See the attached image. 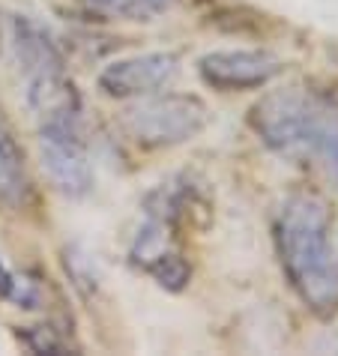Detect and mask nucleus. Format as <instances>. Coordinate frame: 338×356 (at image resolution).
<instances>
[{"mask_svg": "<svg viewBox=\"0 0 338 356\" xmlns=\"http://www.w3.org/2000/svg\"><path fill=\"white\" fill-rule=\"evenodd\" d=\"M275 240L282 264L303 302L321 318L338 312V252L330 240V210L317 195H291L278 210Z\"/></svg>", "mask_w": 338, "mask_h": 356, "instance_id": "obj_1", "label": "nucleus"}, {"mask_svg": "<svg viewBox=\"0 0 338 356\" xmlns=\"http://www.w3.org/2000/svg\"><path fill=\"white\" fill-rule=\"evenodd\" d=\"M252 126L287 159L321 162L338 183V105L314 90H275L252 108Z\"/></svg>", "mask_w": 338, "mask_h": 356, "instance_id": "obj_2", "label": "nucleus"}, {"mask_svg": "<svg viewBox=\"0 0 338 356\" xmlns=\"http://www.w3.org/2000/svg\"><path fill=\"white\" fill-rule=\"evenodd\" d=\"M39 153L48 180L66 197H84L93 189V165L87 156L81 108L39 120Z\"/></svg>", "mask_w": 338, "mask_h": 356, "instance_id": "obj_3", "label": "nucleus"}, {"mask_svg": "<svg viewBox=\"0 0 338 356\" xmlns=\"http://www.w3.org/2000/svg\"><path fill=\"white\" fill-rule=\"evenodd\" d=\"M207 126V105L198 96L168 93L129 108L123 129L141 147H174L201 135Z\"/></svg>", "mask_w": 338, "mask_h": 356, "instance_id": "obj_4", "label": "nucleus"}, {"mask_svg": "<svg viewBox=\"0 0 338 356\" xmlns=\"http://www.w3.org/2000/svg\"><path fill=\"white\" fill-rule=\"evenodd\" d=\"M3 36L9 48V60L24 78L27 99L66 81L63 54L57 51L54 39L36 22H31L27 15H9L3 24Z\"/></svg>", "mask_w": 338, "mask_h": 356, "instance_id": "obj_5", "label": "nucleus"}, {"mask_svg": "<svg viewBox=\"0 0 338 356\" xmlns=\"http://www.w3.org/2000/svg\"><path fill=\"white\" fill-rule=\"evenodd\" d=\"M180 72V60L171 51H150L135 54L126 60H114L99 72V90L126 99V96H150L165 90Z\"/></svg>", "mask_w": 338, "mask_h": 356, "instance_id": "obj_6", "label": "nucleus"}, {"mask_svg": "<svg viewBox=\"0 0 338 356\" xmlns=\"http://www.w3.org/2000/svg\"><path fill=\"white\" fill-rule=\"evenodd\" d=\"M201 78L216 90H255L282 72V60L264 48L210 51L198 60Z\"/></svg>", "mask_w": 338, "mask_h": 356, "instance_id": "obj_7", "label": "nucleus"}, {"mask_svg": "<svg viewBox=\"0 0 338 356\" xmlns=\"http://www.w3.org/2000/svg\"><path fill=\"white\" fill-rule=\"evenodd\" d=\"M27 197V171H24V153L15 141L13 126L6 123L0 111V207H22Z\"/></svg>", "mask_w": 338, "mask_h": 356, "instance_id": "obj_8", "label": "nucleus"}, {"mask_svg": "<svg viewBox=\"0 0 338 356\" xmlns=\"http://www.w3.org/2000/svg\"><path fill=\"white\" fill-rule=\"evenodd\" d=\"M177 0H87L96 15L117 18V22H150L168 13Z\"/></svg>", "mask_w": 338, "mask_h": 356, "instance_id": "obj_9", "label": "nucleus"}, {"mask_svg": "<svg viewBox=\"0 0 338 356\" xmlns=\"http://www.w3.org/2000/svg\"><path fill=\"white\" fill-rule=\"evenodd\" d=\"M147 270L153 273V279L162 284L165 291H183L188 284V279H192L188 264L180 258V254H174V252H162L156 261L147 264Z\"/></svg>", "mask_w": 338, "mask_h": 356, "instance_id": "obj_10", "label": "nucleus"}, {"mask_svg": "<svg viewBox=\"0 0 338 356\" xmlns=\"http://www.w3.org/2000/svg\"><path fill=\"white\" fill-rule=\"evenodd\" d=\"M0 296L3 300H13L22 309H36L39 305V284L24 279V275H15L9 266L0 261Z\"/></svg>", "mask_w": 338, "mask_h": 356, "instance_id": "obj_11", "label": "nucleus"}, {"mask_svg": "<svg viewBox=\"0 0 338 356\" xmlns=\"http://www.w3.org/2000/svg\"><path fill=\"white\" fill-rule=\"evenodd\" d=\"M27 344H31V350H36V353H57V350H63V344L54 339L51 330H33L31 335H27Z\"/></svg>", "mask_w": 338, "mask_h": 356, "instance_id": "obj_12", "label": "nucleus"}]
</instances>
